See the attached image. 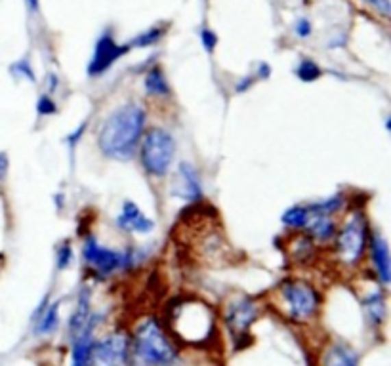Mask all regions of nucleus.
<instances>
[{"label": "nucleus", "instance_id": "21", "mask_svg": "<svg viewBox=\"0 0 391 366\" xmlns=\"http://www.w3.org/2000/svg\"><path fill=\"white\" fill-rule=\"evenodd\" d=\"M312 210L307 205H292L286 208L283 215H281V224L285 225L286 229L292 231H303L305 225L310 222Z\"/></svg>", "mask_w": 391, "mask_h": 366}, {"label": "nucleus", "instance_id": "25", "mask_svg": "<svg viewBox=\"0 0 391 366\" xmlns=\"http://www.w3.org/2000/svg\"><path fill=\"white\" fill-rule=\"evenodd\" d=\"M75 259V252H73V244L69 239L62 241L55 246V269L58 271H65L73 265Z\"/></svg>", "mask_w": 391, "mask_h": 366}, {"label": "nucleus", "instance_id": "9", "mask_svg": "<svg viewBox=\"0 0 391 366\" xmlns=\"http://www.w3.org/2000/svg\"><path fill=\"white\" fill-rule=\"evenodd\" d=\"M80 254H82V261L98 277H111L116 271L123 269V252L103 246L94 235H86V239L82 241Z\"/></svg>", "mask_w": 391, "mask_h": 366}, {"label": "nucleus", "instance_id": "23", "mask_svg": "<svg viewBox=\"0 0 391 366\" xmlns=\"http://www.w3.org/2000/svg\"><path fill=\"white\" fill-rule=\"evenodd\" d=\"M294 75H296L298 81L312 84V82L319 81L320 77H323V69H320V65L315 60L302 57L300 62L296 63V67H294Z\"/></svg>", "mask_w": 391, "mask_h": 366}, {"label": "nucleus", "instance_id": "28", "mask_svg": "<svg viewBox=\"0 0 391 366\" xmlns=\"http://www.w3.org/2000/svg\"><path fill=\"white\" fill-rule=\"evenodd\" d=\"M199 38H201V44L205 48L206 54H214V50H216V46H218V35L214 33L210 27H203L201 29V33H199Z\"/></svg>", "mask_w": 391, "mask_h": 366}, {"label": "nucleus", "instance_id": "19", "mask_svg": "<svg viewBox=\"0 0 391 366\" xmlns=\"http://www.w3.org/2000/svg\"><path fill=\"white\" fill-rule=\"evenodd\" d=\"M92 294H90V288H82L75 305V311L69 317V324H67V334L69 338L77 336L92 319Z\"/></svg>", "mask_w": 391, "mask_h": 366}, {"label": "nucleus", "instance_id": "7", "mask_svg": "<svg viewBox=\"0 0 391 366\" xmlns=\"http://www.w3.org/2000/svg\"><path fill=\"white\" fill-rule=\"evenodd\" d=\"M260 305L252 296L247 294H235L225 304L223 309V324L229 332V336L235 341L237 349H240V341H247L249 345L252 338H250V328L252 324L260 319Z\"/></svg>", "mask_w": 391, "mask_h": 366}, {"label": "nucleus", "instance_id": "24", "mask_svg": "<svg viewBox=\"0 0 391 366\" xmlns=\"http://www.w3.org/2000/svg\"><path fill=\"white\" fill-rule=\"evenodd\" d=\"M164 33H166V27L164 25H153V27H149L147 31H143V33H140V35H136L128 42V46L130 48H140V50H143V48H151V46L159 44L160 40H162V36H164Z\"/></svg>", "mask_w": 391, "mask_h": 366}, {"label": "nucleus", "instance_id": "22", "mask_svg": "<svg viewBox=\"0 0 391 366\" xmlns=\"http://www.w3.org/2000/svg\"><path fill=\"white\" fill-rule=\"evenodd\" d=\"M346 197L342 193H336V195H330V197L323 198V200H315V202H310V210L312 212H317V214H327V215H336L340 214L344 208H346Z\"/></svg>", "mask_w": 391, "mask_h": 366}, {"label": "nucleus", "instance_id": "4", "mask_svg": "<svg viewBox=\"0 0 391 366\" xmlns=\"http://www.w3.org/2000/svg\"><path fill=\"white\" fill-rule=\"evenodd\" d=\"M277 307L292 324H310L317 319L323 298L317 286L305 278L286 277L277 286Z\"/></svg>", "mask_w": 391, "mask_h": 366}, {"label": "nucleus", "instance_id": "14", "mask_svg": "<svg viewBox=\"0 0 391 366\" xmlns=\"http://www.w3.org/2000/svg\"><path fill=\"white\" fill-rule=\"evenodd\" d=\"M115 224L125 233H138V235H149L155 229V222L149 215L142 212V208L134 200H125L121 206V214L116 215Z\"/></svg>", "mask_w": 391, "mask_h": 366}, {"label": "nucleus", "instance_id": "20", "mask_svg": "<svg viewBox=\"0 0 391 366\" xmlns=\"http://www.w3.org/2000/svg\"><path fill=\"white\" fill-rule=\"evenodd\" d=\"M143 88L147 92V96H151V98H170V94H172L166 73L160 65H151L149 71L145 73Z\"/></svg>", "mask_w": 391, "mask_h": 366}, {"label": "nucleus", "instance_id": "35", "mask_svg": "<svg viewBox=\"0 0 391 366\" xmlns=\"http://www.w3.org/2000/svg\"><path fill=\"white\" fill-rule=\"evenodd\" d=\"M6 174H8V157L4 153H0V183L4 181Z\"/></svg>", "mask_w": 391, "mask_h": 366}, {"label": "nucleus", "instance_id": "5", "mask_svg": "<svg viewBox=\"0 0 391 366\" xmlns=\"http://www.w3.org/2000/svg\"><path fill=\"white\" fill-rule=\"evenodd\" d=\"M370 224L366 214L357 208L349 212L347 218L338 225L336 235H334V256L340 267L346 271L359 269L366 258V248H368V239H370Z\"/></svg>", "mask_w": 391, "mask_h": 366}, {"label": "nucleus", "instance_id": "3", "mask_svg": "<svg viewBox=\"0 0 391 366\" xmlns=\"http://www.w3.org/2000/svg\"><path fill=\"white\" fill-rule=\"evenodd\" d=\"M130 366H181L178 341L157 317H145L134 326Z\"/></svg>", "mask_w": 391, "mask_h": 366}, {"label": "nucleus", "instance_id": "8", "mask_svg": "<svg viewBox=\"0 0 391 366\" xmlns=\"http://www.w3.org/2000/svg\"><path fill=\"white\" fill-rule=\"evenodd\" d=\"M90 366H130V336L125 330H115L96 339Z\"/></svg>", "mask_w": 391, "mask_h": 366}, {"label": "nucleus", "instance_id": "29", "mask_svg": "<svg viewBox=\"0 0 391 366\" xmlns=\"http://www.w3.org/2000/svg\"><path fill=\"white\" fill-rule=\"evenodd\" d=\"M313 33V25L312 21L307 18H298L296 23H294V35L298 38H310Z\"/></svg>", "mask_w": 391, "mask_h": 366}, {"label": "nucleus", "instance_id": "33", "mask_svg": "<svg viewBox=\"0 0 391 366\" xmlns=\"http://www.w3.org/2000/svg\"><path fill=\"white\" fill-rule=\"evenodd\" d=\"M271 73H273V69H271V65H269V63L260 62L258 65H256V71H254V75H256V79H258V81H269Z\"/></svg>", "mask_w": 391, "mask_h": 366}, {"label": "nucleus", "instance_id": "16", "mask_svg": "<svg viewBox=\"0 0 391 366\" xmlns=\"http://www.w3.org/2000/svg\"><path fill=\"white\" fill-rule=\"evenodd\" d=\"M361 305L365 311V319L370 328H382L388 319V302L383 288H374L370 292H365L361 298Z\"/></svg>", "mask_w": 391, "mask_h": 366}, {"label": "nucleus", "instance_id": "36", "mask_svg": "<svg viewBox=\"0 0 391 366\" xmlns=\"http://www.w3.org/2000/svg\"><path fill=\"white\" fill-rule=\"evenodd\" d=\"M25 2V6L29 8V12H38V8H40V0H23Z\"/></svg>", "mask_w": 391, "mask_h": 366}, {"label": "nucleus", "instance_id": "11", "mask_svg": "<svg viewBox=\"0 0 391 366\" xmlns=\"http://www.w3.org/2000/svg\"><path fill=\"white\" fill-rule=\"evenodd\" d=\"M170 195L179 200H186V202H197L203 198V179L193 162H179L172 176Z\"/></svg>", "mask_w": 391, "mask_h": 366}, {"label": "nucleus", "instance_id": "10", "mask_svg": "<svg viewBox=\"0 0 391 366\" xmlns=\"http://www.w3.org/2000/svg\"><path fill=\"white\" fill-rule=\"evenodd\" d=\"M130 50H132V48L128 44L116 42V38L113 36L111 31H103V33L98 36L96 44H94V52H92L88 67H86V73H88L90 79H98L101 75H105V73L109 71L121 57H125Z\"/></svg>", "mask_w": 391, "mask_h": 366}, {"label": "nucleus", "instance_id": "37", "mask_svg": "<svg viewBox=\"0 0 391 366\" xmlns=\"http://www.w3.org/2000/svg\"><path fill=\"white\" fill-rule=\"evenodd\" d=\"M53 200H58V210H62V208H63V200H65V197H63L62 193H58V195L53 197Z\"/></svg>", "mask_w": 391, "mask_h": 366}, {"label": "nucleus", "instance_id": "34", "mask_svg": "<svg viewBox=\"0 0 391 366\" xmlns=\"http://www.w3.org/2000/svg\"><path fill=\"white\" fill-rule=\"evenodd\" d=\"M46 84H48V94H53L55 90L60 88V77L55 75V73H50L48 77H46Z\"/></svg>", "mask_w": 391, "mask_h": 366}, {"label": "nucleus", "instance_id": "27", "mask_svg": "<svg viewBox=\"0 0 391 366\" xmlns=\"http://www.w3.org/2000/svg\"><path fill=\"white\" fill-rule=\"evenodd\" d=\"M58 113V103L52 98V94H42L36 99V115L38 116H52Z\"/></svg>", "mask_w": 391, "mask_h": 366}, {"label": "nucleus", "instance_id": "26", "mask_svg": "<svg viewBox=\"0 0 391 366\" xmlns=\"http://www.w3.org/2000/svg\"><path fill=\"white\" fill-rule=\"evenodd\" d=\"M10 75L14 77V79H18V81H27L31 82V84H35L36 82V75H35V69H33V65L29 60H18V62H14L10 65Z\"/></svg>", "mask_w": 391, "mask_h": 366}, {"label": "nucleus", "instance_id": "15", "mask_svg": "<svg viewBox=\"0 0 391 366\" xmlns=\"http://www.w3.org/2000/svg\"><path fill=\"white\" fill-rule=\"evenodd\" d=\"M60 307L62 302H50V294H46L42 298V302L38 304V307L33 313V334L36 338H42V336H50L53 332L58 330L60 326Z\"/></svg>", "mask_w": 391, "mask_h": 366}, {"label": "nucleus", "instance_id": "12", "mask_svg": "<svg viewBox=\"0 0 391 366\" xmlns=\"http://www.w3.org/2000/svg\"><path fill=\"white\" fill-rule=\"evenodd\" d=\"M366 256L370 261L374 277L386 288L391 283V254L388 239L380 231H370Z\"/></svg>", "mask_w": 391, "mask_h": 366}, {"label": "nucleus", "instance_id": "6", "mask_svg": "<svg viewBox=\"0 0 391 366\" xmlns=\"http://www.w3.org/2000/svg\"><path fill=\"white\" fill-rule=\"evenodd\" d=\"M176 138L164 126L145 128L138 147V157L147 176L155 179L164 178L176 161Z\"/></svg>", "mask_w": 391, "mask_h": 366}, {"label": "nucleus", "instance_id": "30", "mask_svg": "<svg viewBox=\"0 0 391 366\" xmlns=\"http://www.w3.org/2000/svg\"><path fill=\"white\" fill-rule=\"evenodd\" d=\"M258 82V79H256V75L254 73H250V75H247V77H242V79H239V81L235 82V86H233V92L237 94V96H240V94H247L254 84Z\"/></svg>", "mask_w": 391, "mask_h": 366}, {"label": "nucleus", "instance_id": "31", "mask_svg": "<svg viewBox=\"0 0 391 366\" xmlns=\"http://www.w3.org/2000/svg\"><path fill=\"white\" fill-rule=\"evenodd\" d=\"M86 128H88V120H86V122H82V125H80L75 132H71V134L65 138V142H67V145H69V151H71V155L75 153V149H77V145L80 143V140H82V135H84V132H86Z\"/></svg>", "mask_w": 391, "mask_h": 366}, {"label": "nucleus", "instance_id": "1", "mask_svg": "<svg viewBox=\"0 0 391 366\" xmlns=\"http://www.w3.org/2000/svg\"><path fill=\"white\" fill-rule=\"evenodd\" d=\"M147 128V111L138 101L118 105L101 122L98 130L99 153L109 161L128 162L138 155L143 132Z\"/></svg>", "mask_w": 391, "mask_h": 366}, {"label": "nucleus", "instance_id": "13", "mask_svg": "<svg viewBox=\"0 0 391 366\" xmlns=\"http://www.w3.org/2000/svg\"><path fill=\"white\" fill-rule=\"evenodd\" d=\"M103 321L101 313H92L90 322L82 330L69 338L71 341V366H90V353L92 345L96 341V330H98L99 322Z\"/></svg>", "mask_w": 391, "mask_h": 366}, {"label": "nucleus", "instance_id": "18", "mask_svg": "<svg viewBox=\"0 0 391 366\" xmlns=\"http://www.w3.org/2000/svg\"><path fill=\"white\" fill-rule=\"evenodd\" d=\"M320 366H359V353L346 341H330L320 353Z\"/></svg>", "mask_w": 391, "mask_h": 366}, {"label": "nucleus", "instance_id": "17", "mask_svg": "<svg viewBox=\"0 0 391 366\" xmlns=\"http://www.w3.org/2000/svg\"><path fill=\"white\" fill-rule=\"evenodd\" d=\"M336 229H338V224H336L334 215L312 212L310 222L305 225L303 233H305L315 244H317V242H319V244H329V242H332V239H334Z\"/></svg>", "mask_w": 391, "mask_h": 366}, {"label": "nucleus", "instance_id": "32", "mask_svg": "<svg viewBox=\"0 0 391 366\" xmlns=\"http://www.w3.org/2000/svg\"><path fill=\"white\" fill-rule=\"evenodd\" d=\"M365 2L374 10V12H376V14H380L382 18H390L391 14L390 0H365Z\"/></svg>", "mask_w": 391, "mask_h": 366}, {"label": "nucleus", "instance_id": "2", "mask_svg": "<svg viewBox=\"0 0 391 366\" xmlns=\"http://www.w3.org/2000/svg\"><path fill=\"white\" fill-rule=\"evenodd\" d=\"M168 332L172 338L189 348H210L218 326L212 307L199 298H181L168 307Z\"/></svg>", "mask_w": 391, "mask_h": 366}]
</instances>
